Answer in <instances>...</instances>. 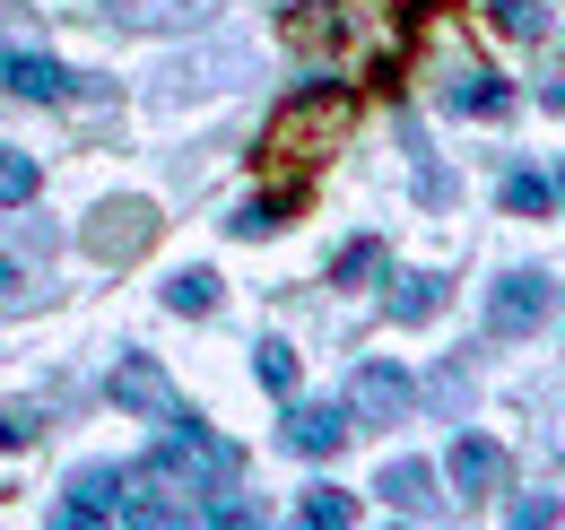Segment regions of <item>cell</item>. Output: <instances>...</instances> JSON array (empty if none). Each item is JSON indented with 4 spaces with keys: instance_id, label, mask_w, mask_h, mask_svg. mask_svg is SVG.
Masks as SVG:
<instances>
[{
    "instance_id": "7a4b0ae2",
    "label": "cell",
    "mask_w": 565,
    "mask_h": 530,
    "mask_svg": "<svg viewBox=\"0 0 565 530\" xmlns=\"http://www.w3.org/2000/svg\"><path fill=\"white\" fill-rule=\"evenodd\" d=\"M235 469H244V453H235L226 435H210V426L183 409V417H166V444L148 453L140 487H166V496H217Z\"/></svg>"
},
{
    "instance_id": "ffe728a7",
    "label": "cell",
    "mask_w": 565,
    "mask_h": 530,
    "mask_svg": "<svg viewBox=\"0 0 565 530\" xmlns=\"http://www.w3.org/2000/svg\"><path fill=\"white\" fill-rule=\"evenodd\" d=\"M495 26L531 44V35H548V9H540V0H495Z\"/></svg>"
},
{
    "instance_id": "3957f363",
    "label": "cell",
    "mask_w": 565,
    "mask_h": 530,
    "mask_svg": "<svg viewBox=\"0 0 565 530\" xmlns=\"http://www.w3.org/2000/svg\"><path fill=\"white\" fill-rule=\"evenodd\" d=\"M148 244H157V209H148V200H105V209L87 218V253H96V262H140Z\"/></svg>"
},
{
    "instance_id": "44dd1931",
    "label": "cell",
    "mask_w": 565,
    "mask_h": 530,
    "mask_svg": "<svg viewBox=\"0 0 565 530\" xmlns=\"http://www.w3.org/2000/svg\"><path fill=\"white\" fill-rule=\"evenodd\" d=\"M331 278H340V287H365V278H383V244H349Z\"/></svg>"
},
{
    "instance_id": "5b68a950",
    "label": "cell",
    "mask_w": 565,
    "mask_h": 530,
    "mask_svg": "<svg viewBox=\"0 0 565 530\" xmlns=\"http://www.w3.org/2000/svg\"><path fill=\"white\" fill-rule=\"evenodd\" d=\"M409 374H401V365H392V357H365V365H356V392H349V417L356 426H401V417H409Z\"/></svg>"
},
{
    "instance_id": "ac0fdd59",
    "label": "cell",
    "mask_w": 565,
    "mask_h": 530,
    "mask_svg": "<svg viewBox=\"0 0 565 530\" xmlns=\"http://www.w3.org/2000/svg\"><path fill=\"white\" fill-rule=\"evenodd\" d=\"M253 374H262V392H296V348H279V339H262V348H253Z\"/></svg>"
},
{
    "instance_id": "30bf717a",
    "label": "cell",
    "mask_w": 565,
    "mask_h": 530,
    "mask_svg": "<svg viewBox=\"0 0 565 530\" xmlns=\"http://www.w3.org/2000/svg\"><path fill=\"white\" fill-rule=\"evenodd\" d=\"M122 487H131V478H122V469H78L71 478V505H62V522H114V513H122Z\"/></svg>"
},
{
    "instance_id": "8fae6325",
    "label": "cell",
    "mask_w": 565,
    "mask_h": 530,
    "mask_svg": "<svg viewBox=\"0 0 565 530\" xmlns=\"http://www.w3.org/2000/svg\"><path fill=\"white\" fill-rule=\"evenodd\" d=\"M444 105H452V114H479V123H504V114H513V87H504V78H488V70L470 62V70H452Z\"/></svg>"
},
{
    "instance_id": "484cf974",
    "label": "cell",
    "mask_w": 565,
    "mask_h": 530,
    "mask_svg": "<svg viewBox=\"0 0 565 530\" xmlns=\"http://www.w3.org/2000/svg\"><path fill=\"white\" fill-rule=\"evenodd\" d=\"M418 9H426V0H401V18H418Z\"/></svg>"
},
{
    "instance_id": "277c9868",
    "label": "cell",
    "mask_w": 565,
    "mask_h": 530,
    "mask_svg": "<svg viewBox=\"0 0 565 530\" xmlns=\"http://www.w3.org/2000/svg\"><path fill=\"white\" fill-rule=\"evenodd\" d=\"M548 314H557V287H548L540 269H504V278H495V296H488V322H495L504 339H531L540 322H548Z\"/></svg>"
},
{
    "instance_id": "9c48e42d",
    "label": "cell",
    "mask_w": 565,
    "mask_h": 530,
    "mask_svg": "<svg viewBox=\"0 0 565 530\" xmlns=\"http://www.w3.org/2000/svg\"><path fill=\"white\" fill-rule=\"evenodd\" d=\"M349 435H356L349 409H287V453H305V462H331Z\"/></svg>"
},
{
    "instance_id": "cb8c5ba5",
    "label": "cell",
    "mask_w": 565,
    "mask_h": 530,
    "mask_svg": "<svg viewBox=\"0 0 565 530\" xmlns=\"http://www.w3.org/2000/svg\"><path fill=\"white\" fill-rule=\"evenodd\" d=\"M548 114H565V78H557V87H548Z\"/></svg>"
},
{
    "instance_id": "6da1fadb",
    "label": "cell",
    "mask_w": 565,
    "mask_h": 530,
    "mask_svg": "<svg viewBox=\"0 0 565 530\" xmlns=\"http://www.w3.org/2000/svg\"><path fill=\"white\" fill-rule=\"evenodd\" d=\"M356 105L349 87H305V96H287L279 114H270V131H262V174L270 183H305L322 157H331V139H349Z\"/></svg>"
},
{
    "instance_id": "4fadbf2b",
    "label": "cell",
    "mask_w": 565,
    "mask_h": 530,
    "mask_svg": "<svg viewBox=\"0 0 565 530\" xmlns=\"http://www.w3.org/2000/svg\"><path fill=\"white\" fill-rule=\"evenodd\" d=\"M166 305H174V314H192V322L217 314V269H174V278H166Z\"/></svg>"
},
{
    "instance_id": "d6986e66",
    "label": "cell",
    "mask_w": 565,
    "mask_h": 530,
    "mask_svg": "<svg viewBox=\"0 0 565 530\" xmlns=\"http://www.w3.org/2000/svg\"><path fill=\"white\" fill-rule=\"evenodd\" d=\"M201 9H210V0H131L122 18H131V26H183V18H201Z\"/></svg>"
},
{
    "instance_id": "8992f818",
    "label": "cell",
    "mask_w": 565,
    "mask_h": 530,
    "mask_svg": "<svg viewBox=\"0 0 565 530\" xmlns=\"http://www.w3.org/2000/svg\"><path fill=\"white\" fill-rule=\"evenodd\" d=\"M0 87L26 96V105H71L78 96V78L53 62V53H18V44H0Z\"/></svg>"
},
{
    "instance_id": "ba28073f",
    "label": "cell",
    "mask_w": 565,
    "mask_h": 530,
    "mask_svg": "<svg viewBox=\"0 0 565 530\" xmlns=\"http://www.w3.org/2000/svg\"><path fill=\"white\" fill-rule=\"evenodd\" d=\"M105 392L122 400V409H140V417H183V400H174V383H166V374H157L148 357H122Z\"/></svg>"
},
{
    "instance_id": "5bb4252c",
    "label": "cell",
    "mask_w": 565,
    "mask_h": 530,
    "mask_svg": "<svg viewBox=\"0 0 565 530\" xmlns=\"http://www.w3.org/2000/svg\"><path fill=\"white\" fill-rule=\"evenodd\" d=\"M296 522H313V530H349V522H356V496H340V487H305V496H296Z\"/></svg>"
},
{
    "instance_id": "d4e9b609",
    "label": "cell",
    "mask_w": 565,
    "mask_h": 530,
    "mask_svg": "<svg viewBox=\"0 0 565 530\" xmlns=\"http://www.w3.org/2000/svg\"><path fill=\"white\" fill-rule=\"evenodd\" d=\"M0 287H18V269H9V253H0Z\"/></svg>"
},
{
    "instance_id": "52a82bcc",
    "label": "cell",
    "mask_w": 565,
    "mask_h": 530,
    "mask_svg": "<svg viewBox=\"0 0 565 530\" xmlns=\"http://www.w3.org/2000/svg\"><path fill=\"white\" fill-rule=\"evenodd\" d=\"M452 487H461V496H470V505H479V496H504V478H513V462H504V444H488V435H461V444H452Z\"/></svg>"
},
{
    "instance_id": "2e32d148",
    "label": "cell",
    "mask_w": 565,
    "mask_h": 530,
    "mask_svg": "<svg viewBox=\"0 0 565 530\" xmlns=\"http://www.w3.org/2000/svg\"><path fill=\"white\" fill-rule=\"evenodd\" d=\"M35 183H44V174H35V157H26V148H0V209H26Z\"/></svg>"
},
{
    "instance_id": "e0dca14e",
    "label": "cell",
    "mask_w": 565,
    "mask_h": 530,
    "mask_svg": "<svg viewBox=\"0 0 565 530\" xmlns=\"http://www.w3.org/2000/svg\"><path fill=\"white\" fill-rule=\"evenodd\" d=\"M504 209H513V218H548V209H557V183H540V174H504Z\"/></svg>"
},
{
    "instance_id": "7c38bea8",
    "label": "cell",
    "mask_w": 565,
    "mask_h": 530,
    "mask_svg": "<svg viewBox=\"0 0 565 530\" xmlns=\"http://www.w3.org/2000/svg\"><path fill=\"white\" fill-rule=\"evenodd\" d=\"M374 496H383L392 513H409V522H426V513H435V469H426V462H392L383 478H374Z\"/></svg>"
},
{
    "instance_id": "7402d4cb",
    "label": "cell",
    "mask_w": 565,
    "mask_h": 530,
    "mask_svg": "<svg viewBox=\"0 0 565 530\" xmlns=\"http://www.w3.org/2000/svg\"><path fill=\"white\" fill-rule=\"evenodd\" d=\"M44 426H35V409H0V453H26Z\"/></svg>"
},
{
    "instance_id": "9a60e30c",
    "label": "cell",
    "mask_w": 565,
    "mask_h": 530,
    "mask_svg": "<svg viewBox=\"0 0 565 530\" xmlns=\"http://www.w3.org/2000/svg\"><path fill=\"white\" fill-rule=\"evenodd\" d=\"M392 314H401V322H435V314H444V278H435V269H418V278H401V296H392Z\"/></svg>"
},
{
    "instance_id": "603a6c76",
    "label": "cell",
    "mask_w": 565,
    "mask_h": 530,
    "mask_svg": "<svg viewBox=\"0 0 565 530\" xmlns=\"http://www.w3.org/2000/svg\"><path fill=\"white\" fill-rule=\"evenodd\" d=\"M504 522H522V530H540V522H557V496H522Z\"/></svg>"
},
{
    "instance_id": "4316f807",
    "label": "cell",
    "mask_w": 565,
    "mask_h": 530,
    "mask_svg": "<svg viewBox=\"0 0 565 530\" xmlns=\"http://www.w3.org/2000/svg\"><path fill=\"white\" fill-rule=\"evenodd\" d=\"M557 200H565V174H557Z\"/></svg>"
}]
</instances>
